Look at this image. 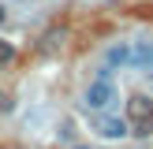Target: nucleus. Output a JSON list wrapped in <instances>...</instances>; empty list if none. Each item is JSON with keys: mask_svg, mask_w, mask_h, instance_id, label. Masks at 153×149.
<instances>
[{"mask_svg": "<svg viewBox=\"0 0 153 149\" xmlns=\"http://www.w3.org/2000/svg\"><path fill=\"white\" fill-rule=\"evenodd\" d=\"M4 19H7V11H4V4H0V26H4Z\"/></svg>", "mask_w": 153, "mask_h": 149, "instance_id": "nucleus-10", "label": "nucleus"}, {"mask_svg": "<svg viewBox=\"0 0 153 149\" xmlns=\"http://www.w3.org/2000/svg\"><path fill=\"white\" fill-rule=\"evenodd\" d=\"M131 134L134 138H149L153 134V116L149 119H131Z\"/></svg>", "mask_w": 153, "mask_h": 149, "instance_id": "nucleus-7", "label": "nucleus"}, {"mask_svg": "<svg viewBox=\"0 0 153 149\" xmlns=\"http://www.w3.org/2000/svg\"><path fill=\"white\" fill-rule=\"evenodd\" d=\"M86 104L94 112H108L112 104H116V86H112V78H97L94 86L86 89Z\"/></svg>", "mask_w": 153, "mask_h": 149, "instance_id": "nucleus-1", "label": "nucleus"}, {"mask_svg": "<svg viewBox=\"0 0 153 149\" xmlns=\"http://www.w3.org/2000/svg\"><path fill=\"white\" fill-rule=\"evenodd\" d=\"M67 37H71V30H67L64 22H56V26H49V30L41 34V41H37V52H41V56H56V52L67 45Z\"/></svg>", "mask_w": 153, "mask_h": 149, "instance_id": "nucleus-2", "label": "nucleus"}, {"mask_svg": "<svg viewBox=\"0 0 153 149\" xmlns=\"http://www.w3.org/2000/svg\"><path fill=\"white\" fill-rule=\"evenodd\" d=\"M97 134H101V138H127V134H131V123H123L120 116H108V112H105V116L97 119Z\"/></svg>", "mask_w": 153, "mask_h": 149, "instance_id": "nucleus-3", "label": "nucleus"}, {"mask_svg": "<svg viewBox=\"0 0 153 149\" xmlns=\"http://www.w3.org/2000/svg\"><path fill=\"white\" fill-rule=\"evenodd\" d=\"M0 63H15V45L0 37Z\"/></svg>", "mask_w": 153, "mask_h": 149, "instance_id": "nucleus-8", "label": "nucleus"}, {"mask_svg": "<svg viewBox=\"0 0 153 149\" xmlns=\"http://www.w3.org/2000/svg\"><path fill=\"white\" fill-rule=\"evenodd\" d=\"M0 149H4V145H0Z\"/></svg>", "mask_w": 153, "mask_h": 149, "instance_id": "nucleus-12", "label": "nucleus"}, {"mask_svg": "<svg viewBox=\"0 0 153 149\" xmlns=\"http://www.w3.org/2000/svg\"><path fill=\"white\" fill-rule=\"evenodd\" d=\"M7 108H11V97H7V93H0V112H7Z\"/></svg>", "mask_w": 153, "mask_h": 149, "instance_id": "nucleus-9", "label": "nucleus"}, {"mask_svg": "<svg viewBox=\"0 0 153 149\" xmlns=\"http://www.w3.org/2000/svg\"><path fill=\"white\" fill-rule=\"evenodd\" d=\"M131 67L153 74V41H142V45H134V49H131Z\"/></svg>", "mask_w": 153, "mask_h": 149, "instance_id": "nucleus-4", "label": "nucleus"}, {"mask_svg": "<svg viewBox=\"0 0 153 149\" xmlns=\"http://www.w3.org/2000/svg\"><path fill=\"white\" fill-rule=\"evenodd\" d=\"M127 116H131V119H149L153 116V101L146 93H134L131 101H127Z\"/></svg>", "mask_w": 153, "mask_h": 149, "instance_id": "nucleus-5", "label": "nucleus"}, {"mask_svg": "<svg viewBox=\"0 0 153 149\" xmlns=\"http://www.w3.org/2000/svg\"><path fill=\"white\" fill-rule=\"evenodd\" d=\"M123 63H131V49H127V45H112V49L105 52V67L116 71V67H123Z\"/></svg>", "mask_w": 153, "mask_h": 149, "instance_id": "nucleus-6", "label": "nucleus"}, {"mask_svg": "<svg viewBox=\"0 0 153 149\" xmlns=\"http://www.w3.org/2000/svg\"><path fill=\"white\" fill-rule=\"evenodd\" d=\"M75 149H90V145H75Z\"/></svg>", "mask_w": 153, "mask_h": 149, "instance_id": "nucleus-11", "label": "nucleus"}]
</instances>
